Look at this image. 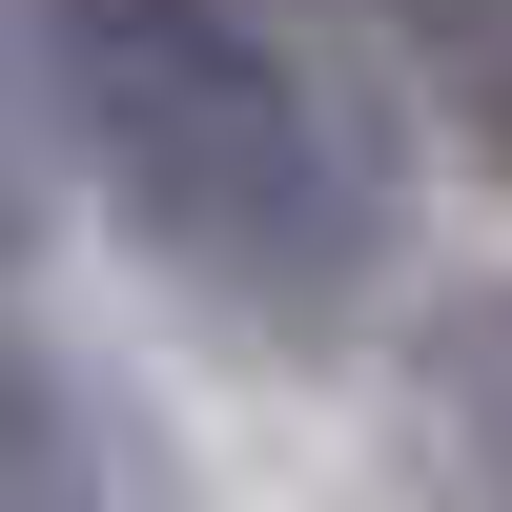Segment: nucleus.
Wrapping results in <instances>:
<instances>
[{
    "mask_svg": "<svg viewBox=\"0 0 512 512\" xmlns=\"http://www.w3.org/2000/svg\"><path fill=\"white\" fill-rule=\"evenodd\" d=\"M390 41V82H431V123L472 164H512V0H349Z\"/></svg>",
    "mask_w": 512,
    "mask_h": 512,
    "instance_id": "7ed1b4c3",
    "label": "nucleus"
},
{
    "mask_svg": "<svg viewBox=\"0 0 512 512\" xmlns=\"http://www.w3.org/2000/svg\"><path fill=\"white\" fill-rule=\"evenodd\" d=\"M21 103L82 144V185L246 328H328L390 246L349 103L287 62L267 0H0Z\"/></svg>",
    "mask_w": 512,
    "mask_h": 512,
    "instance_id": "f257e3e1",
    "label": "nucleus"
},
{
    "mask_svg": "<svg viewBox=\"0 0 512 512\" xmlns=\"http://www.w3.org/2000/svg\"><path fill=\"white\" fill-rule=\"evenodd\" d=\"M431 472L472 512H512V287H472V308L431 328Z\"/></svg>",
    "mask_w": 512,
    "mask_h": 512,
    "instance_id": "20e7f679",
    "label": "nucleus"
},
{
    "mask_svg": "<svg viewBox=\"0 0 512 512\" xmlns=\"http://www.w3.org/2000/svg\"><path fill=\"white\" fill-rule=\"evenodd\" d=\"M0 512H185L164 451L123 431V390L82 349H41L21 308H0Z\"/></svg>",
    "mask_w": 512,
    "mask_h": 512,
    "instance_id": "f03ea898",
    "label": "nucleus"
},
{
    "mask_svg": "<svg viewBox=\"0 0 512 512\" xmlns=\"http://www.w3.org/2000/svg\"><path fill=\"white\" fill-rule=\"evenodd\" d=\"M0 267H21V164H0Z\"/></svg>",
    "mask_w": 512,
    "mask_h": 512,
    "instance_id": "39448f33",
    "label": "nucleus"
}]
</instances>
